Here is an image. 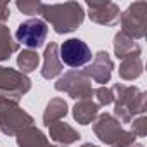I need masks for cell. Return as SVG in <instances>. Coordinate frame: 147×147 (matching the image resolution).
<instances>
[{
  "mask_svg": "<svg viewBox=\"0 0 147 147\" xmlns=\"http://www.w3.org/2000/svg\"><path fill=\"white\" fill-rule=\"evenodd\" d=\"M61 61L69 67H80L92 61V50L80 38H69L61 45Z\"/></svg>",
  "mask_w": 147,
  "mask_h": 147,
  "instance_id": "obj_1",
  "label": "cell"
},
{
  "mask_svg": "<svg viewBox=\"0 0 147 147\" xmlns=\"http://www.w3.org/2000/svg\"><path fill=\"white\" fill-rule=\"evenodd\" d=\"M45 36H47V24L42 19H28L21 23L16 31V38L23 45L31 49L40 47L45 42Z\"/></svg>",
  "mask_w": 147,
  "mask_h": 147,
  "instance_id": "obj_2",
  "label": "cell"
}]
</instances>
